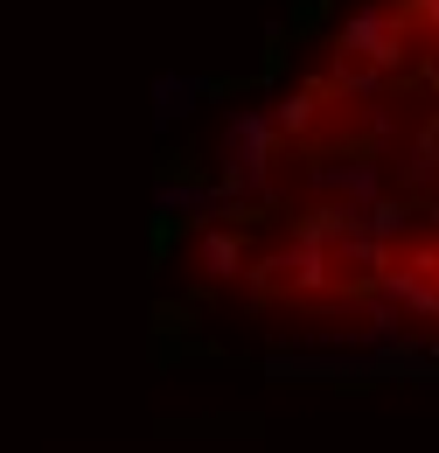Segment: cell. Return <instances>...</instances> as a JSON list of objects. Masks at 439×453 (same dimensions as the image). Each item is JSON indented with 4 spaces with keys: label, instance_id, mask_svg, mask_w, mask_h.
<instances>
[{
    "label": "cell",
    "instance_id": "6da1fadb",
    "mask_svg": "<svg viewBox=\"0 0 439 453\" xmlns=\"http://www.w3.org/2000/svg\"><path fill=\"white\" fill-rule=\"evenodd\" d=\"M397 57H404V35H397V21H390L384 7H363V14L342 21V63H377V70H390Z\"/></svg>",
    "mask_w": 439,
    "mask_h": 453
},
{
    "label": "cell",
    "instance_id": "7a4b0ae2",
    "mask_svg": "<svg viewBox=\"0 0 439 453\" xmlns=\"http://www.w3.org/2000/svg\"><path fill=\"white\" fill-rule=\"evenodd\" d=\"M203 258H210V273H237V237H210V244H203Z\"/></svg>",
    "mask_w": 439,
    "mask_h": 453
}]
</instances>
